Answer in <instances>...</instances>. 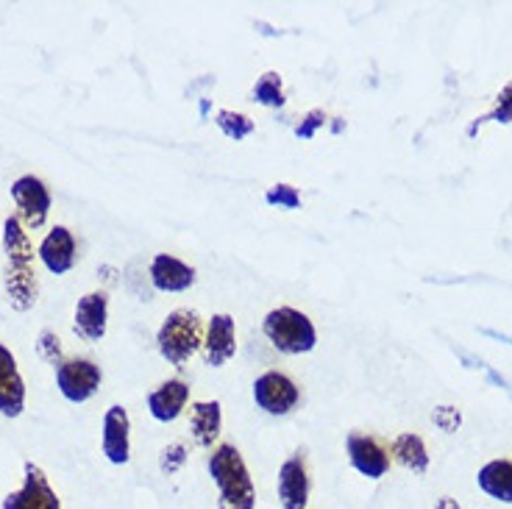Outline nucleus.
<instances>
[{
	"instance_id": "obj_1",
	"label": "nucleus",
	"mask_w": 512,
	"mask_h": 509,
	"mask_svg": "<svg viewBox=\"0 0 512 509\" xmlns=\"http://www.w3.org/2000/svg\"><path fill=\"white\" fill-rule=\"evenodd\" d=\"M3 248L9 256V270H6V293L17 312H26L37 301V273L31 268L34 262V248L28 242V234L20 226L17 217H6L3 223Z\"/></svg>"
},
{
	"instance_id": "obj_2",
	"label": "nucleus",
	"mask_w": 512,
	"mask_h": 509,
	"mask_svg": "<svg viewBox=\"0 0 512 509\" xmlns=\"http://www.w3.org/2000/svg\"><path fill=\"white\" fill-rule=\"evenodd\" d=\"M209 476L218 487L220 509H254L256 490L254 479L248 473L243 454L229 443H223L209 457Z\"/></svg>"
},
{
	"instance_id": "obj_3",
	"label": "nucleus",
	"mask_w": 512,
	"mask_h": 509,
	"mask_svg": "<svg viewBox=\"0 0 512 509\" xmlns=\"http://www.w3.org/2000/svg\"><path fill=\"white\" fill-rule=\"evenodd\" d=\"M156 343H159V354L170 365L184 368V362H190L192 354L204 345V320L195 309H176L159 326Z\"/></svg>"
},
{
	"instance_id": "obj_4",
	"label": "nucleus",
	"mask_w": 512,
	"mask_h": 509,
	"mask_svg": "<svg viewBox=\"0 0 512 509\" xmlns=\"http://www.w3.org/2000/svg\"><path fill=\"white\" fill-rule=\"evenodd\" d=\"M262 331L282 354H309L318 345V331L312 320L293 306H279L268 312V318L262 320Z\"/></svg>"
},
{
	"instance_id": "obj_5",
	"label": "nucleus",
	"mask_w": 512,
	"mask_h": 509,
	"mask_svg": "<svg viewBox=\"0 0 512 509\" xmlns=\"http://www.w3.org/2000/svg\"><path fill=\"white\" fill-rule=\"evenodd\" d=\"M298 387L290 376H284L279 370H268L254 382V401L256 407L265 409L268 415H290L298 404Z\"/></svg>"
},
{
	"instance_id": "obj_6",
	"label": "nucleus",
	"mask_w": 512,
	"mask_h": 509,
	"mask_svg": "<svg viewBox=\"0 0 512 509\" xmlns=\"http://www.w3.org/2000/svg\"><path fill=\"white\" fill-rule=\"evenodd\" d=\"M56 384L67 401L84 404L101 387V368L90 359H67L56 368Z\"/></svg>"
},
{
	"instance_id": "obj_7",
	"label": "nucleus",
	"mask_w": 512,
	"mask_h": 509,
	"mask_svg": "<svg viewBox=\"0 0 512 509\" xmlns=\"http://www.w3.org/2000/svg\"><path fill=\"white\" fill-rule=\"evenodd\" d=\"M3 509H62V504L42 468L26 462V482L17 493L3 498Z\"/></svg>"
},
{
	"instance_id": "obj_8",
	"label": "nucleus",
	"mask_w": 512,
	"mask_h": 509,
	"mask_svg": "<svg viewBox=\"0 0 512 509\" xmlns=\"http://www.w3.org/2000/svg\"><path fill=\"white\" fill-rule=\"evenodd\" d=\"M12 198L28 229H39L51 212V192L37 176H23L12 184Z\"/></svg>"
},
{
	"instance_id": "obj_9",
	"label": "nucleus",
	"mask_w": 512,
	"mask_h": 509,
	"mask_svg": "<svg viewBox=\"0 0 512 509\" xmlns=\"http://www.w3.org/2000/svg\"><path fill=\"white\" fill-rule=\"evenodd\" d=\"M346 451L351 459V468L368 479H382L384 473L390 471V454L387 448L371 437V434H348L346 437Z\"/></svg>"
},
{
	"instance_id": "obj_10",
	"label": "nucleus",
	"mask_w": 512,
	"mask_h": 509,
	"mask_svg": "<svg viewBox=\"0 0 512 509\" xmlns=\"http://www.w3.org/2000/svg\"><path fill=\"white\" fill-rule=\"evenodd\" d=\"M237 354V331H234V318L220 312L212 315L209 326H206L204 337V362L209 368H220L226 365L231 357Z\"/></svg>"
},
{
	"instance_id": "obj_11",
	"label": "nucleus",
	"mask_w": 512,
	"mask_h": 509,
	"mask_svg": "<svg viewBox=\"0 0 512 509\" xmlns=\"http://www.w3.org/2000/svg\"><path fill=\"white\" fill-rule=\"evenodd\" d=\"M279 501L284 509H307L309 471L301 454H293L279 468Z\"/></svg>"
},
{
	"instance_id": "obj_12",
	"label": "nucleus",
	"mask_w": 512,
	"mask_h": 509,
	"mask_svg": "<svg viewBox=\"0 0 512 509\" xmlns=\"http://www.w3.org/2000/svg\"><path fill=\"white\" fill-rule=\"evenodd\" d=\"M26 404V384L17 370L12 351L6 345H0V415L17 418Z\"/></svg>"
},
{
	"instance_id": "obj_13",
	"label": "nucleus",
	"mask_w": 512,
	"mask_h": 509,
	"mask_svg": "<svg viewBox=\"0 0 512 509\" xmlns=\"http://www.w3.org/2000/svg\"><path fill=\"white\" fill-rule=\"evenodd\" d=\"M128 412L120 404L106 409L103 418V454L112 465H126L131 457V440H128Z\"/></svg>"
},
{
	"instance_id": "obj_14",
	"label": "nucleus",
	"mask_w": 512,
	"mask_h": 509,
	"mask_svg": "<svg viewBox=\"0 0 512 509\" xmlns=\"http://www.w3.org/2000/svg\"><path fill=\"white\" fill-rule=\"evenodd\" d=\"M151 281L159 293H184L195 284V270L170 254H156L151 262Z\"/></svg>"
},
{
	"instance_id": "obj_15",
	"label": "nucleus",
	"mask_w": 512,
	"mask_h": 509,
	"mask_svg": "<svg viewBox=\"0 0 512 509\" xmlns=\"http://www.w3.org/2000/svg\"><path fill=\"white\" fill-rule=\"evenodd\" d=\"M109 298L106 293H87L76 304V331L87 343H98L106 334Z\"/></svg>"
},
{
	"instance_id": "obj_16",
	"label": "nucleus",
	"mask_w": 512,
	"mask_h": 509,
	"mask_svg": "<svg viewBox=\"0 0 512 509\" xmlns=\"http://www.w3.org/2000/svg\"><path fill=\"white\" fill-rule=\"evenodd\" d=\"M39 259L56 276L67 273V270L73 268V262H76V240H73V234L64 226H56L39 245Z\"/></svg>"
},
{
	"instance_id": "obj_17",
	"label": "nucleus",
	"mask_w": 512,
	"mask_h": 509,
	"mask_svg": "<svg viewBox=\"0 0 512 509\" xmlns=\"http://www.w3.org/2000/svg\"><path fill=\"white\" fill-rule=\"evenodd\" d=\"M187 398H190V387L181 379H170L148 395V409L159 423H173L187 407Z\"/></svg>"
},
{
	"instance_id": "obj_18",
	"label": "nucleus",
	"mask_w": 512,
	"mask_h": 509,
	"mask_svg": "<svg viewBox=\"0 0 512 509\" xmlns=\"http://www.w3.org/2000/svg\"><path fill=\"white\" fill-rule=\"evenodd\" d=\"M223 426V412L220 401H195L190 407V432L192 440L201 448H212V443L220 437Z\"/></svg>"
},
{
	"instance_id": "obj_19",
	"label": "nucleus",
	"mask_w": 512,
	"mask_h": 509,
	"mask_svg": "<svg viewBox=\"0 0 512 509\" xmlns=\"http://www.w3.org/2000/svg\"><path fill=\"white\" fill-rule=\"evenodd\" d=\"M476 482L490 498H496L501 504H512V462H507V459L487 462L476 476Z\"/></svg>"
},
{
	"instance_id": "obj_20",
	"label": "nucleus",
	"mask_w": 512,
	"mask_h": 509,
	"mask_svg": "<svg viewBox=\"0 0 512 509\" xmlns=\"http://www.w3.org/2000/svg\"><path fill=\"white\" fill-rule=\"evenodd\" d=\"M393 457H396L398 465H404L412 473L429 471V451H426L421 434H398L393 440Z\"/></svg>"
},
{
	"instance_id": "obj_21",
	"label": "nucleus",
	"mask_w": 512,
	"mask_h": 509,
	"mask_svg": "<svg viewBox=\"0 0 512 509\" xmlns=\"http://www.w3.org/2000/svg\"><path fill=\"white\" fill-rule=\"evenodd\" d=\"M485 123H504V126H512V81L499 92V95H496V106H493V112H487L485 117H476L474 126L468 128V137H474L476 128L485 126Z\"/></svg>"
},
{
	"instance_id": "obj_22",
	"label": "nucleus",
	"mask_w": 512,
	"mask_h": 509,
	"mask_svg": "<svg viewBox=\"0 0 512 509\" xmlns=\"http://www.w3.org/2000/svg\"><path fill=\"white\" fill-rule=\"evenodd\" d=\"M215 123H218L220 131H223L226 137H231L234 142L245 140L248 134H254L256 128V123L251 117L243 115V112H231V109H220Z\"/></svg>"
},
{
	"instance_id": "obj_23",
	"label": "nucleus",
	"mask_w": 512,
	"mask_h": 509,
	"mask_svg": "<svg viewBox=\"0 0 512 509\" xmlns=\"http://www.w3.org/2000/svg\"><path fill=\"white\" fill-rule=\"evenodd\" d=\"M254 101L270 109H279L284 106V90H282V76L279 73H265V76L256 81L254 87Z\"/></svg>"
},
{
	"instance_id": "obj_24",
	"label": "nucleus",
	"mask_w": 512,
	"mask_h": 509,
	"mask_svg": "<svg viewBox=\"0 0 512 509\" xmlns=\"http://www.w3.org/2000/svg\"><path fill=\"white\" fill-rule=\"evenodd\" d=\"M265 204L279 206V209H298L301 206V192L290 187V184H273L265 192Z\"/></svg>"
},
{
	"instance_id": "obj_25",
	"label": "nucleus",
	"mask_w": 512,
	"mask_h": 509,
	"mask_svg": "<svg viewBox=\"0 0 512 509\" xmlns=\"http://www.w3.org/2000/svg\"><path fill=\"white\" fill-rule=\"evenodd\" d=\"M187 462V448L181 446V443H173V446H167L162 451V457H159V465H162V473H176L181 471V465Z\"/></svg>"
},
{
	"instance_id": "obj_26",
	"label": "nucleus",
	"mask_w": 512,
	"mask_h": 509,
	"mask_svg": "<svg viewBox=\"0 0 512 509\" xmlns=\"http://www.w3.org/2000/svg\"><path fill=\"white\" fill-rule=\"evenodd\" d=\"M37 348H39V354L48 359V362H53V365H62V362H59V359H62V345H59V337H56L53 331H42V334H39Z\"/></svg>"
},
{
	"instance_id": "obj_27",
	"label": "nucleus",
	"mask_w": 512,
	"mask_h": 509,
	"mask_svg": "<svg viewBox=\"0 0 512 509\" xmlns=\"http://www.w3.org/2000/svg\"><path fill=\"white\" fill-rule=\"evenodd\" d=\"M460 423H462V415H460V409H454V407H440L435 409V426L440 429V432H457L460 429Z\"/></svg>"
},
{
	"instance_id": "obj_28",
	"label": "nucleus",
	"mask_w": 512,
	"mask_h": 509,
	"mask_svg": "<svg viewBox=\"0 0 512 509\" xmlns=\"http://www.w3.org/2000/svg\"><path fill=\"white\" fill-rule=\"evenodd\" d=\"M320 126H326V115H323L320 109H315V112H309V115L301 120V126L295 128V134H298L301 140H312Z\"/></svg>"
},
{
	"instance_id": "obj_29",
	"label": "nucleus",
	"mask_w": 512,
	"mask_h": 509,
	"mask_svg": "<svg viewBox=\"0 0 512 509\" xmlns=\"http://www.w3.org/2000/svg\"><path fill=\"white\" fill-rule=\"evenodd\" d=\"M437 509H462V507H460V504H457V501H454V498L443 496V498H440V501H437Z\"/></svg>"
}]
</instances>
